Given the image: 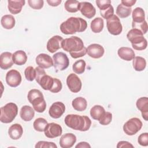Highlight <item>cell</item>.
Returning a JSON list of instances; mask_svg holds the SVG:
<instances>
[{
    "label": "cell",
    "instance_id": "cell-33",
    "mask_svg": "<svg viewBox=\"0 0 148 148\" xmlns=\"http://www.w3.org/2000/svg\"><path fill=\"white\" fill-rule=\"evenodd\" d=\"M79 3L78 1L67 0L64 4L65 9L69 13H75L79 10Z\"/></svg>",
    "mask_w": 148,
    "mask_h": 148
},
{
    "label": "cell",
    "instance_id": "cell-28",
    "mask_svg": "<svg viewBox=\"0 0 148 148\" xmlns=\"http://www.w3.org/2000/svg\"><path fill=\"white\" fill-rule=\"evenodd\" d=\"M15 19L11 14H6L2 17L1 24L2 26L6 29H12L15 25Z\"/></svg>",
    "mask_w": 148,
    "mask_h": 148
},
{
    "label": "cell",
    "instance_id": "cell-41",
    "mask_svg": "<svg viewBox=\"0 0 148 148\" xmlns=\"http://www.w3.org/2000/svg\"><path fill=\"white\" fill-rule=\"evenodd\" d=\"M29 6L34 9H40L43 8L44 1L43 0H28Z\"/></svg>",
    "mask_w": 148,
    "mask_h": 148
},
{
    "label": "cell",
    "instance_id": "cell-49",
    "mask_svg": "<svg viewBox=\"0 0 148 148\" xmlns=\"http://www.w3.org/2000/svg\"><path fill=\"white\" fill-rule=\"evenodd\" d=\"M76 148H90L91 146L89 145L88 143L86 142H81L79 143L76 146Z\"/></svg>",
    "mask_w": 148,
    "mask_h": 148
},
{
    "label": "cell",
    "instance_id": "cell-36",
    "mask_svg": "<svg viewBox=\"0 0 148 148\" xmlns=\"http://www.w3.org/2000/svg\"><path fill=\"white\" fill-rule=\"evenodd\" d=\"M86 62L83 60H79L76 61L72 65V70L77 74L83 73L86 68Z\"/></svg>",
    "mask_w": 148,
    "mask_h": 148
},
{
    "label": "cell",
    "instance_id": "cell-1",
    "mask_svg": "<svg viewBox=\"0 0 148 148\" xmlns=\"http://www.w3.org/2000/svg\"><path fill=\"white\" fill-rule=\"evenodd\" d=\"M61 47L64 50L69 52L73 58L84 56L87 53V48L84 47L83 40L77 36H71L63 39Z\"/></svg>",
    "mask_w": 148,
    "mask_h": 148
},
{
    "label": "cell",
    "instance_id": "cell-5",
    "mask_svg": "<svg viewBox=\"0 0 148 148\" xmlns=\"http://www.w3.org/2000/svg\"><path fill=\"white\" fill-rule=\"evenodd\" d=\"M18 113V107L13 102L6 103L1 108L0 121L3 123H10L13 121Z\"/></svg>",
    "mask_w": 148,
    "mask_h": 148
},
{
    "label": "cell",
    "instance_id": "cell-25",
    "mask_svg": "<svg viewBox=\"0 0 148 148\" xmlns=\"http://www.w3.org/2000/svg\"><path fill=\"white\" fill-rule=\"evenodd\" d=\"M30 103L32 105L33 108L35 111L38 113L43 112L46 108V103L44 99L43 95L38 97L35 99H33Z\"/></svg>",
    "mask_w": 148,
    "mask_h": 148
},
{
    "label": "cell",
    "instance_id": "cell-10",
    "mask_svg": "<svg viewBox=\"0 0 148 148\" xmlns=\"http://www.w3.org/2000/svg\"><path fill=\"white\" fill-rule=\"evenodd\" d=\"M66 84L71 91L74 93L79 92L82 88V81L75 73H70L66 78Z\"/></svg>",
    "mask_w": 148,
    "mask_h": 148
},
{
    "label": "cell",
    "instance_id": "cell-48",
    "mask_svg": "<svg viewBox=\"0 0 148 148\" xmlns=\"http://www.w3.org/2000/svg\"><path fill=\"white\" fill-rule=\"evenodd\" d=\"M47 2L50 6H57L61 3V0H47Z\"/></svg>",
    "mask_w": 148,
    "mask_h": 148
},
{
    "label": "cell",
    "instance_id": "cell-3",
    "mask_svg": "<svg viewBox=\"0 0 148 148\" xmlns=\"http://www.w3.org/2000/svg\"><path fill=\"white\" fill-rule=\"evenodd\" d=\"M65 124L68 127L80 131H86L91 125V121L86 116L70 114L66 116L64 119Z\"/></svg>",
    "mask_w": 148,
    "mask_h": 148
},
{
    "label": "cell",
    "instance_id": "cell-24",
    "mask_svg": "<svg viewBox=\"0 0 148 148\" xmlns=\"http://www.w3.org/2000/svg\"><path fill=\"white\" fill-rule=\"evenodd\" d=\"M20 116L24 121H29L35 116V110L28 105H24L20 109Z\"/></svg>",
    "mask_w": 148,
    "mask_h": 148
},
{
    "label": "cell",
    "instance_id": "cell-21",
    "mask_svg": "<svg viewBox=\"0 0 148 148\" xmlns=\"http://www.w3.org/2000/svg\"><path fill=\"white\" fill-rule=\"evenodd\" d=\"M8 2L9 11L13 14H17L21 11L23 6L25 5V1L24 0H9Z\"/></svg>",
    "mask_w": 148,
    "mask_h": 148
},
{
    "label": "cell",
    "instance_id": "cell-32",
    "mask_svg": "<svg viewBox=\"0 0 148 148\" xmlns=\"http://www.w3.org/2000/svg\"><path fill=\"white\" fill-rule=\"evenodd\" d=\"M132 22L141 23L145 20V11L141 8H136L132 13Z\"/></svg>",
    "mask_w": 148,
    "mask_h": 148
},
{
    "label": "cell",
    "instance_id": "cell-8",
    "mask_svg": "<svg viewBox=\"0 0 148 148\" xmlns=\"http://www.w3.org/2000/svg\"><path fill=\"white\" fill-rule=\"evenodd\" d=\"M141 120L137 117H133L128 120L123 125V131L127 135L132 136L136 134L142 127Z\"/></svg>",
    "mask_w": 148,
    "mask_h": 148
},
{
    "label": "cell",
    "instance_id": "cell-14",
    "mask_svg": "<svg viewBox=\"0 0 148 148\" xmlns=\"http://www.w3.org/2000/svg\"><path fill=\"white\" fill-rule=\"evenodd\" d=\"M79 10L87 18H91L95 15L96 9L94 6L88 2H81L79 3Z\"/></svg>",
    "mask_w": 148,
    "mask_h": 148
},
{
    "label": "cell",
    "instance_id": "cell-43",
    "mask_svg": "<svg viewBox=\"0 0 148 148\" xmlns=\"http://www.w3.org/2000/svg\"><path fill=\"white\" fill-rule=\"evenodd\" d=\"M62 87L61 82L58 79L54 78V83L51 88L50 90V91L53 93H57L61 90Z\"/></svg>",
    "mask_w": 148,
    "mask_h": 148
},
{
    "label": "cell",
    "instance_id": "cell-35",
    "mask_svg": "<svg viewBox=\"0 0 148 148\" xmlns=\"http://www.w3.org/2000/svg\"><path fill=\"white\" fill-rule=\"evenodd\" d=\"M47 124V121L46 119L42 117H39L34 121L33 123V126L34 128L36 131L39 132H43L44 131Z\"/></svg>",
    "mask_w": 148,
    "mask_h": 148
},
{
    "label": "cell",
    "instance_id": "cell-2",
    "mask_svg": "<svg viewBox=\"0 0 148 148\" xmlns=\"http://www.w3.org/2000/svg\"><path fill=\"white\" fill-rule=\"evenodd\" d=\"M87 27V21L81 17H71L60 25L61 32L65 35H71L76 32L84 31Z\"/></svg>",
    "mask_w": 148,
    "mask_h": 148
},
{
    "label": "cell",
    "instance_id": "cell-9",
    "mask_svg": "<svg viewBox=\"0 0 148 148\" xmlns=\"http://www.w3.org/2000/svg\"><path fill=\"white\" fill-rule=\"evenodd\" d=\"M106 27L109 32L113 35L120 34L123 30V26L120 18L114 14L107 19Z\"/></svg>",
    "mask_w": 148,
    "mask_h": 148
},
{
    "label": "cell",
    "instance_id": "cell-31",
    "mask_svg": "<svg viewBox=\"0 0 148 148\" xmlns=\"http://www.w3.org/2000/svg\"><path fill=\"white\" fill-rule=\"evenodd\" d=\"M132 60L133 67L136 71H142L145 69L146 61L144 58L140 56H136Z\"/></svg>",
    "mask_w": 148,
    "mask_h": 148
},
{
    "label": "cell",
    "instance_id": "cell-19",
    "mask_svg": "<svg viewBox=\"0 0 148 148\" xmlns=\"http://www.w3.org/2000/svg\"><path fill=\"white\" fill-rule=\"evenodd\" d=\"M14 62L13 61V54L10 52H3L0 56V67L1 69L6 70L12 66Z\"/></svg>",
    "mask_w": 148,
    "mask_h": 148
},
{
    "label": "cell",
    "instance_id": "cell-38",
    "mask_svg": "<svg viewBox=\"0 0 148 148\" xmlns=\"http://www.w3.org/2000/svg\"><path fill=\"white\" fill-rule=\"evenodd\" d=\"M132 28L139 30L143 34H145L147 31V24L146 20L141 23L132 22Z\"/></svg>",
    "mask_w": 148,
    "mask_h": 148
},
{
    "label": "cell",
    "instance_id": "cell-6",
    "mask_svg": "<svg viewBox=\"0 0 148 148\" xmlns=\"http://www.w3.org/2000/svg\"><path fill=\"white\" fill-rule=\"evenodd\" d=\"M36 82L45 90H49L51 88L54 83V78L49 75H46L43 68L38 66L35 68Z\"/></svg>",
    "mask_w": 148,
    "mask_h": 148
},
{
    "label": "cell",
    "instance_id": "cell-46",
    "mask_svg": "<svg viewBox=\"0 0 148 148\" xmlns=\"http://www.w3.org/2000/svg\"><path fill=\"white\" fill-rule=\"evenodd\" d=\"M117 148L120 147H134V146L127 141H120L118 142L117 146Z\"/></svg>",
    "mask_w": 148,
    "mask_h": 148
},
{
    "label": "cell",
    "instance_id": "cell-11",
    "mask_svg": "<svg viewBox=\"0 0 148 148\" xmlns=\"http://www.w3.org/2000/svg\"><path fill=\"white\" fill-rule=\"evenodd\" d=\"M21 75L17 70L11 69L6 75V82L10 87H16L18 86L21 82Z\"/></svg>",
    "mask_w": 148,
    "mask_h": 148
},
{
    "label": "cell",
    "instance_id": "cell-42",
    "mask_svg": "<svg viewBox=\"0 0 148 148\" xmlns=\"http://www.w3.org/2000/svg\"><path fill=\"white\" fill-rule=\"evenodd\" d=\"M100 14L103 18H105L106 20L108 19L111 16H112L114 14L113 7L112 5H110L109 8H108L104 10H100Z\"/></svg>",
    "mask_w": 148,
    "mask_h": 148
},
{
    "label": "cell",
    "instance_id": "cell-40",
    "mask_svg": "<svg viewBox=\"0 0 148 148\" xmlns=\"http://www.w3.org/2000/svg\"><path fill=\"white\" fill-rule=\"evenodd\" d=\"M35 147L36 148H57V146L52 142L39 141L36 143Z\"/></svg>",
    "mask_w": 148,
    "mask_h": 148
},
{
    "label": "cell",
    "instance_id": "cell-29",
    "mask_svg": "<svg viewBox=\"0 0 148 148\" xmlns=\"http://www.w3.org/2000/svg\"><path fill=\"white\" fill-rule=\"evenodd\" d=\"M104 26L103 20L101 17H96L91 22L90 27L91 31L94 33L101 32Z\"/></svg>",
    "mask_w": 148,
    "mask_h": 148
},
{
    "label": "cell",
    "instance_id": "cell-7",
    "mask_svg": "<svg viewBox=\"0 0 148 148\" xmlns=\"http://www.w3.org/2000/svg\"><path fill=\"white\" fill-rule=\"evenodd\" d=\"M53 60L56 72L64 71L69 66V58L66 54L63 52H58L54 54L53 56Z\"/></svg>",
    "mask_w": 148,
    "mask_h": 148
},
{
    "label": "cell",
    "instance_id": "cell-13",
    "mask_svg": "<svg viewBox=\"0 0 148 148\" xmlns=\"http://www.w3.org/2000/svg\"><path fill=\"white\" fill-rule=\"evenodd\" d=\"M65 106L61 102H54L50 107L49 113L51 117L53 119L60 118L65 112Z\"/></svg>",
    "mask_w": 148,
    "mask_h": 148
},
{
    "label": "cell",
    "instance_id": "cell-26",
    "mask_svg": "<svg viewBox=\"0 0 148 148\" xmlns=\"http://www.w3.org/2000/svg\"><path fill=\"white\" fill-rule=\"evenodd\" d=\"M27 60V56L23 50H17L13 54V61L14 64L17 65H23Z\"/></svg>",
    "mask_w": 148,
    "mask_h": 148
},
{
    "label": "cell",
    "instance_id": "cell-39",
    "mask_svg": "<svg viewBox=\"0 0 148 148\" xmlns=\"http://www.w3.org/2000/svg\"><path fill=\"white\" fill-rule=\"evenodd\" d=\"M112 120V114L109 112H105L101 118L99 120V123L103 125H106L110 123Z\"/></svg>",
    "mask_w": 148,
    "mask_h": 148
},
{
    "label": "cell",
    "instance_id": "cell-37",
    "mask_svg": "<svg viewBox=\"0 0 148 148\" xmlns=\"http://www.w3.org/2000/svg\"><path fill=\"white\" fill-rule=\"evenodd\" d=\"M24 75L28 81H33L36 77V71L32 66H29L27 67L24 71Z\"/></svg>",
    "mask_w": 148,
    "mask_h": 148
},
{
    "label": "cell",
    "instance_id": "cell-45",
    "mask_svg": "<svg viewBox=\"0 0 148 148\" xmlns=\"http://www.w3.org/2000/svg\"><path fill=\"white\" fill-rule=\"evenodd\" d=\"M138 142L142 146H147L148 145V133L141 134L138 137Z\"/></svg>",
    "mask_w": 148,
    "mask_h": 148
},
{
    "label": "cell",
    "instance_id": "cell-47",
    "mask_svg": "<svg viewBox=\"0 0 148 148\" xmlns=\"http://www.w3.org/2000/svg\"><path fill=\"white\" fill-rule=\"evenodd\" d=\"M136 0H122L121 1V3L127 7L131 8L136 3Z\"/></svg>",
    "mask_w": 148,
    "mask_h": 148
},
{
    "label": "cell",
    "instance_id": "cell-44",
    "mask_svg": "<svg viewBox=\"0 0 148 148\" xmlns=\"http://www.w3.org/2000/svg\"><path fill=\"white\" fill-rule=\"evenodd\" d=\"M95 2L100 10H104L111 5V1L110 0H97Z\"/></svg>",
    "mask_w": 148,
    "mask_h": 148
},
{
    "label": "cell",
    "instance_id": "cell-22",
    "mask_svg": "<svg viewBox=\"0 0 148 148\" xmlns=\"http://www.w3.org/2000/svg\"><path fill=\"white\" fill-rule=\"evenodd\" d=\"M117 54L119 57L125 61H130L135 57L134 51L130 47H121L119 49Z\"/></svg>",
    "mask_w": 148,
    "mask_h": 148
},
{
    "label": "cell",
    "instance_id": "cell-17",
    "mask_svg": "<svg viewBox=\"0 0 148 148\" xmlns=\"http://www.w3.org/2000/svg\"><path fill=\"white\" fill-rule=\"evenodd\" d=\"M63 38L59 35H54L49 39L47 43V50L51 53H53L61 48V43Z\"/></svg>",
    "mask_w": 148,
    "mask_h": 148
},
{
    "label": "cell",
    "instance_id": "cell-4",
    "mask_svg": "<svg viewBox=\"0 0 148 148\" xmlns=\"http://www.w3.org/2000/svg\"><path fill=\"white\" fill-rule=\"evenodd\" d=\"M127 37L135 50H143L146 49L147 46V40L139 30L135 28L131 29L128 31Z\"/></svg>",
    "mask_w": 148,
    "mask_h": 148
},
{
    "label": "cell",
    "instance_id": "cell-12",
    "mask_svg": "<svg viewBox=\"0 0 148 148\" xmlns=\"http://www.w3.org/2000/svg\"><path fill=\"white\" fill-rule=\"evenodd\" d=\"M45 135L48 138H54L60 136L62 132V129L60 125L55 123H48L45 130Z\"/></svg>",
    "mask_w": 148,
    "mask_h": 148
},
{
    "label": "cell",
    "instance_id": "cell-15",
    "mask_svg": "<svg viewBox=\"0 0 148 148\" xmlns=\"http://www.w3.org/2000/svg\"><path fill=\"white\" fill-rule=\"evenodd\" d=\"M104 48L101 45L93 43L89 45L87 48V53L91 58H99L103 56Z\"/></svg>",
    "mask_w": 148,
    "mask_h": 148
},
{
    "label": "cell",
    "instance_id": "cell-20",
    "mask_svg": "<svg viewBox=\"0 0 148 148\" xmlns=\"http://www.w3.org/2000/svg\"><path fill=\"white\" fill-rule=\"evenodd\" d=\"M136 106L141 112L142 117L145 121L148 120V98L146 97L139 98L136 102Z\"/></svg>",
    "mask_w": 148,
    "mask_h": 148
},
{
    "label": "cell",
    "instance_id": "cell-34",
    "mask_svg": "<svg viewBox=\"0 0 148 148\" xmlns=\"http://www.w3.org/2000/svg\"><path fill=\"white\" fill-rule=\"evenodd\" d=\"M132 12L130 7H127L123 4H119L116 8V14L120 18H126L128 17Z\"/></svg>",
    "mask_w": 148,
    "mask_h": 148
},
{
    "label": "cell",
    "instance_id": "cell-23",
    "mask_svg": "<svg viewBox=\"0 0 148 148\" xmlns=\"http://www.w3.org/2000/svg\"><path fill=\"white\" fill-rule=\"evenodd\" d=\"M8 134L11 139L13 140H17L21 137L23 134V127L19 124H14L9 127L8 130Z\"/></svg>",
    "mask_w": 148,
    "mask_h": 148
},
{
    "label": "cell",
    "instance_id": "cell-16",
    "mask_svg": "<svg viewBox=\"0 0 148 148\" xmlns=\"http://www.w3.org/2000/svg\"><path fill=\"white\" fill-rule=\"evenodd\" d=\"M36 63L42 68L47 69L53 66V60L48 54L41 53L36 57Z\"/></svg>",
    "mask_w": 148,
    "mask_h": 148
},
{
    "label": "cell",
    "instance_id": "cell-18",
    "mask_svg": "<svg viewBox=\"0 0 148 148\" xmlns=\"http://www.w3.org/2000/svg\"><path fill=\"white\" fill-rule=\"evenodd\" d=\"M76 141V136L72 133H66L60 139V145L62 148H71Z\"/></svg>",
    "mask_w": 148,
    "mask_h": 148
},
{
    "label": "cell",
    "instance_id": "cell-30",
    "mask_svg": "<svg viewBox=\"0 0 148 148\" xmlns=\"http://www.w3.org/2000/svg\"><path fill=\"white\" fill-rule=\"evenodd\" d=\"M105 110L103 106L101 105H94L90 109V116L94 120H98L105 113Z\"/></svg>",
    "mask_w": 148,
    "mask_h": 148
},
{
    "label": "cell",
    "instance_id": "cell-27",
    "mask_svg": "<svg viewBox=\"0 0 148 148\" xmlns=\"http://www.w3.org/2000/svg\"><path fill=\"white\" fill-rule=\"evenodd\" d=\"M72 105L73 109L79 112H82L86 109L87 102L83 97H77L75 98L72 102Z\"/></svg>",
    "mask_w": 148,
    "mask_h": 148
}]
</instances>
